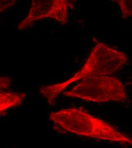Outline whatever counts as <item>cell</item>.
<instances>
[{
	"instance_id": "6",
	"label": "cell",
	"mask_w": 132,
	"mask_h": 148,
	"mask_svg": "<svg viewBox=\"0 0 132 148\" xmlns=\"http://www.w3.org/2000/svg\"><path fill=\"white\" fill-rule=\"evenodd\" d=\"M119 5L123 19H127L132 17V0H117Z\"/></svg>"
},
{
	"instance_id": "5",
	"label": "cell",
	"mask_w": 132,
	"mask_h": 148,
	"mask_svg": "<svg viewBox=\"0 0 132 148\" xmlns=\"http://www.w3.org/2000/svg\"><path fill=\"white\" fill-rule=\"evenodd\" d=\"M26 97L24 93L5 92L0 91V114L3 116L7 110L19 106Z\"/></svg>"
},
{
	"instance_id": "4",
	"label": "cell",
	"mask_w": 132,
	"mask_h": 148,
	"mask_svg": "<svg viewBox=\"0 0 132 148\" xmlns=\"http://www.w3.org/2000/svg\"><path fill=\"white\" fill-rule=\"evenodd\" d=\"M67 0H33L27 17L18 26L22 30L38 19L51 18L64 25L68 22Z\"/></svg>"
},
{
	"instance_id": "1",
	"label": "cell",
	"mask_w": 132,
	"mask_h": 148,
	"mask_svg": "<svg viewBox=\"0 0 132 148\" xmlns=\"http://www.w3.org/2000/svg\"><path fill=\"white\" fill-rule=\"evenodd\" d=\"M128 56L102 43L97 42L83 67L66 81L40 88V93L53 106L59 95L73 83L96 76H107L120 70L127 63Z\"/></svg>"
},
{
	"instance_id": "8",
	"label": "cell",
	"mask_w": 132,
	"mask_h": 148,
	"mask_svg": "<svg viewBox=\"0 0 132 148\" xmlns=\"http://www.w3.org/2000/svg\"><path fill=\"white\" fill-rule=\"evenodd\" d=\"M17 2L16 0H10V1H0V12H3V11L12 8Z\"/></svg>"
},
{
	"instance_id": "2",
	"label": "cell",
	"mask_w": 132,
	"mask_h": 148,
	"mask_svg": "<svg viewBox=\"0 0 132 148\" xmlns=\"http://www.w3.org/2000/svg\"><path fill=\"white\" fill-rule=\"evenodd\" d=\"M50 119L57 127L66 132L132 145V138L118 132L107 123L91 116L83 108L62 109L51 112Z\"/></svg>"
},
{
	"instance_id": "3",
	"label": "cell",
	"mask_w": 132,
	"mask_h": 148,
	"mask_svg": "<svg viewBox=\"0 0 132 148\" xmlns=\"http://www.w3.org/2000/svg\"><path fill=\"white\" fill-rule=\"evenodd\" d=\"M63 95L98 103L122 101L128 99L122 83L118 79L109 76L83 79L71 90L64 92Z\"/></svg>"
},
{
	"instance_id": "7",
	"label": "cell",
	"mask_w": 132,
	"mask_h": 148,
	"mask_svg": "<svg viewBox=\"0 0 132 148\" xmlns=\"http://www.w3.org/2000/svg\"><path fill=\"white\" fill-rule=\"evenodd\" d=\"M11 86V78L8 76H1L0 78V91L4 92L8 90Z\"/></svg>"
}]
</instances>
